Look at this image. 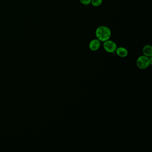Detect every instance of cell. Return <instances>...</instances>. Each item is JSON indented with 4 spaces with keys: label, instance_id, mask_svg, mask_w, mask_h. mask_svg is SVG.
<instances>
[{
    "label": "cell",
    "instance_id": "cell-1",
    "mask_svg": "<svg viewBox=\"0 0 152 152\" xmlns=\"http://www.w3.org/2000/svg\"><path fill=\"white\" fill-rule=\"evenodd\" d=\"M95 35L98 39L101 42H105L109 39L111 36V31L108 27L100 26L95 31Z\"/></svg>",
    "mask_w": 152,
    "mask_h": 152
},
{
    "label": "cell",
    "instance_id": "cell-2",
    "mask_svg": "<svg viewBox=\"0 0 152 152\" xmlns=\"http://www.w3.org/2000/svg\"><path fill=\"white\" fill-rule=\"evenodd\" d=\"M152 58L150 57H147L145 55L141 56L137 59V65L138 68L144 69L148 67L152 63Z\"/></svg>",
    "mask_w": 152,
    "mask_h": 152
},
{
    "label": "cell",
    "instance_id": "cell-3",
    "mask_svg": "<svg viewBox=\"0 0 152 152\" xmlns=\"http://www.w3.org/2000/svg\"><path fill=\"white\" fill-rule=\"evenodd\" d=\"M104 42L103 48L107 52L109 53H113L116 51L117 49V45L116 43L109 39Z\"/></svg>",
    "mask_w": 152,
    "mask_h": 152
},
{
    "label": "cell",
    "instance_id": "cell-4",
    "mask_svg": "<svg viewBox=\"0 0 152 152\" xmlns=\"http://www.w3.org/2000/svg\"><path fill=\"white\" fill-rule=\"evenodd\" d=\"M101 47L100 41L98 39H94L91 41L89 45L90 49L92 51H96Z\"/></svg>",
    "mask_w": 152,
    "mask_h": 152
},
{
    "label": "cell",
    "instance_id": "cell-5",
    "mask_svg": "<svg viewBox=\"0 0 152 152\" xmlns=\"http://www.w3.org/2000/svg\"><path fill=\"white\" fill-rule=\"evenodd\" d=\"M116 51L117 55L119 57L122 58L126 57L128 55V51L127 49L123 47L117 48Z\"/></svg>",
    "mask_w": 152,
    "mask_h": 152
},
{
    "label": "cell",
    "instance_id": "cell-6",
    "mask_svg": "<svg viewBox=\"0 0 152 152\" xmlns=\"http://www.w3.org/2000/svg\"><path fill=\"white\" fill-rule=\"evenodd\" d=\"M143 53L144 55L148 57H150L152 55V46L147 45L145 46L143 49Z\"/></svg>",
    "mask_w": 152,
    "mask_h": 152
},
{
    "label": "cell",
    "instance_id": "cell-7",
    "mask_svg": "<svg viewBox=\"0 0 152 152\" xmlns=\"http://www.w3.org/2000/svg\"><path fill=\"white\" fill-rule=\"evenodd\" d=\"M103 0H91V3L93 6L97 7L100 6L102 4Z\"/></svg>",
    "mask_w": 152,
    "mask_h": 152
},
{
    "label": "cell",
    "instance_id": "cell-8",
    "mask_svg": "<svg viewBox=\"0 0 152 152\" xmlns=\"http://www.w3.org/2000/svg\"><path fill=\"white\" fill-rule=\"evenodd\" d=\"M79 1L82 4L84 5H88L91 2V0H79Z\"/></svg>",
    "mask_w": 152,
    "mask_h": 152
}]
</instances>
